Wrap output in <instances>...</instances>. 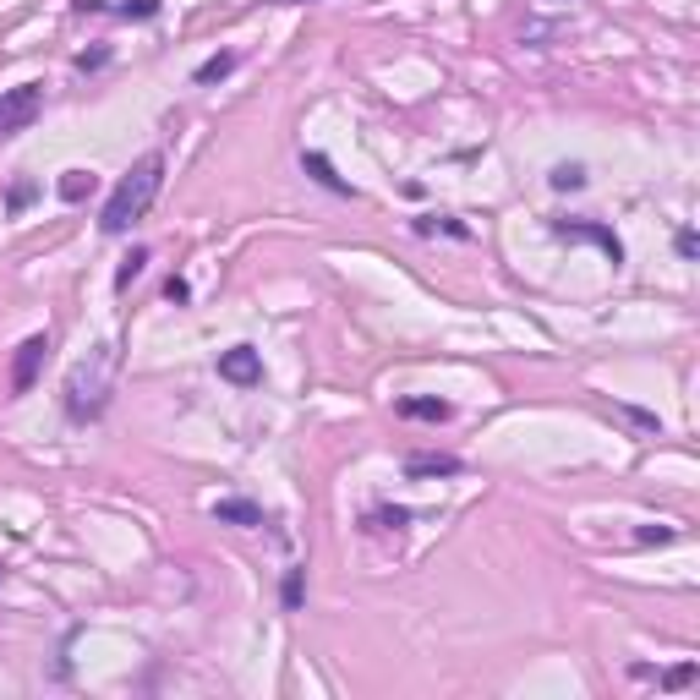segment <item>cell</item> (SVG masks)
<instances>
[{
    "instance_id": "obj_1",
    "label": "cell",
    "mask_w": 700,
    "mask_h": 700,
    "mask_svg": "<svg viewBox=\"0 0 700 700\" xmlns=\"http://www.w3.org/2000/svg\"><path fill=\"white\" fill-rule=\"evenodd\" d=\"M159 186H165V154H143L121 181H115L110 203H104V214H99V230L104 236H126V230L154 208Z\"/></svg>"
},
{
    "instance_id": "obj_2",
    "label": "cell",
    "mask_w": 700,
    "mask_h": 700,
    "mask_svg": "<svg viewBox=\"0 0 700 700\" xmlns=\"http://www.w3.org/2000/svg\"><path fill=\"white\" fill-rule=\"evenodd\" d=\"M115 367H121L115 345H93L88 356L72 367V378H66V416H72V422H93V416L110 405Z\"/></svg>"
},
{
    "instance_id": "obj_3",
    "label": "cell",
    "mask_w": 700,
    "mask_h": 700,
    "mask_svg": "<svg viewBox=\"0 0 700 700\" xmlns=\"http://www.w3.org/2000/svg\"><path fill=\"white\" fill-rule=\"evenodd\" d=\"M44 110V88L39 83H22V88H6L0 93V137H17L33 126V115Z\"/></svg>"
},
{
    "instance_id": "obj_4",
    "label": "cell",
    "mask_w": 700,
    "mask_h": 700,
    "mask_svg": "<svg viewBox=\"0 0 700 700\" xmlns=\"http://www.w3.org/2000/svg\"><path fill=\"white\" fill-rule=\"evenodd\" d=\"M219 378H225V383H241V389H252V383H263V356H258L252 345L219 350Z\"/></svg>"
},
{
    "instance_id": "obj_5",
    "label": "cell",
    "mask_w": 700,
    "mask_h": 700,
    "mask_svg": "<svg viewBox=\"0 0 700 700\" xmlns=\"http://www.w3.org/2000/svg\"><path fill=\"white\" fill-rule=\"evenodd\" d=\"M44 356H50V340H44V334H33V340L17 345V361H11V394H28V389H33V378H39Z\"/></svg>"
},
{
    "instance_id": "obj_6",
    "label": "cell",
    "mask_w": 700,
    "mask_h": 700,
    "mask_svg": "<svg viewBox=\"0 0 700 700\" xmlns=\"http://www.w3.org/2000/svg\"><path fill=\"white\" fill-rule=\"evenodd\" d=\"M558 236H569V241H597L602 252H608V263H624V247H618V236L613 230H602V225H569V219H558Z\"/></svg>"
},
{
    "instance_id": "obj_7",
    "label": "cell",
    "mask_w": 700,
    "mask_h": 700,
    "mask_svg": "<svg viewBox=\"0 0 700 700\" xmlns=\"http://www.w3.org/2000/svg\"><path fill=\"white\" fill-rule=\"evenodd\" d=\"M465 460L460 454H411L405 460V476H460Z\"/></svg>"
},
{
    "instance_id": "obj_8",
    "label": "cell",
    "mask_w": 700,
    "mask_h": 700,
    "mask_svg": "<svg viewBox=\"0 0 700 700\" xmlns=\"http://www.w3.org/2000/svg\"><path fill=\"white\" fill-rule=\"evenodd\" d=\"M214 520H219V525H263V509L247 504V498H219V504H214Z\"/></svg>"
},
{
    "instance_id": "obj_9",
    "label": "cell",
    "mask_w": 700,
    "mask_h": 700,
    "mask_svg": "<svg viewBox=\"0 0 700 700\" xmlns=\"http://www.w3.org/2000/svg\"><path fill=\"white\" fill-rule=\"evenodd\" d=\"M301 170H307V175H312V181H318V186H329V192L350 197V181H345V175L334 170V165H329V159H323V154H301Z\"/></svg>"
},
{
    "instance_id": "obj_10",
    "label": "cell",
    "mask_w": 700,
    "mask_h": 700,
    "mask_svg": "<svg viewBox=\"0 0 700 700\" xmlns=\"http://www.w3.org/2000/svg\"><path fill=\"white\" fill-rule=\"evenodd\" d=\"M400 416H411V422H449V405L443 400H400Z\"/></svg>"
},
{
    "instance_id": "obj_11",
    "label": "cell",
    "mask_w": 700,
    "mask_h": 700,
    "mask_svg": "<svg viewBox=\"0 0 700 700\" xmlns=\"http://www.w3.org/2000/svg\"><path fill=\"white\" fill-rule=\"evenodd\" d=\"M230 72H236V55L219 50V55H208V61L197 66V83H219V77H230Z\"/></svg>"
},
{
    "instance_id": "obj_12",
    "label": "cell",
    "mask_w": 700,
    "mask_h": 700,
    "mask_svg": "<svg viewBox=\"0 0 700 700\" xmlns=\"http://www.w3.org/2000/svg\"><path fill=\"white\" fill-rule=\"evenodd\" d=\"M93 192V175L88 170H66V181H61V197L66 203H77V197H88Z\"/></svg>"
},
{
    "instance_id": "obj_13",
    "label": "cell",
    "mask_w": 700,
    "mask_h": 700,
    "mask_svg": "<svg viewBox=\"0 0 700 700\" xmlns=\"http://www.w3.org/2000/svg\"><path fill=\"white\" fill-rule=\"evenodd\" d=\"M143 263H148V252H143V247H137V252H132V258H126L121 268H115V290H126V285H132V279H137V274H143Z\"/></svg>"
},
{
    "instance_id": "obj_14",
    "label": "cell",
    "mask_w": 700,
    "mask_h": 700,
    "mask_svg": "<svg viewBox=\"0 0 700 700\" xmlns=\"http://www.w3.org/2000/svg\"><path fill=\"white\" fill-rule=\"evenodd\" d=\"M553 186H558V192H580V186H586V170H580V165H558Z\"/></svg>"
},
{
    "instance_id": "obj_15",
    "label": "cell",
    "mask_w": 700,
    "mask_h": 700,
    "mask_svg": "<svg viewBox=\"0 0 700 700\" xmlns=\"http://www.w3.org/2000/svg\"><path fill=\"white\" fill-rule=\"evenodd\" d=\"M301 580H307V569H290V575H285V608L290 613L301 608Z\"/></svg>"
},
{
    "instance_id": "obj_16",
    "label": "cell",
    "mask_w": 700,
    "mask_h": 700,
    "mask_svg": "<svg viewBox=\"0 0 700 700\" xmlns=\"http://www.w3.org/2000/svg\"><path fill=\"white\" fill-rule=\"evenodd\" d=\"M405 520H411V509H378V515H372V525H383V531H400Z\"/></svg>"
},
{
    "instance_id": "obj_17",
    "label": "cell",
    "mask_w": 700,
    "mask_h": 700,
    "mask_svg": "<svg viewBox=\"0 0 700 700\" xmlns=\"http://www.w3.org/2000/svg\"><path fill=\"white\" fill-rule=\"evenodd\" d=\"M121 17H159V0H126Z\"/></svg>"
},
{
    "instance_id": "obj_18",
    "label": "cell",
    "mask_w": 700,
    "mask_h": 700,
    "mask_svg": "<svg viewBox=\"0 0 700 700\" xmlns=\"http://www.w3.org/2000/svg\"><path fill=\"white\" fill-rule=\"evenodd\" d=\"M640 542H673V525H646V531H640Z\"/></svg>"
},
{
    "instance_id": "obj_19",
    "label": "cell",
    "mask_w": 700,
    "mask_h": 700,
    "mask_svg": "<svg viewBox=\"0 0 700 700\" xmlns=\"http://www.w3.org/2000/svg\"><path fill=\"white\" fill-rule=\"evenodd\" d=\"M165 296L175 301V307H181V301L192 296V285H186V279H170V285H165Z\"/></svg>"
},
{
    "instance_id": "obj_20",
    "label": "cell",
    "mask_w": 700,
    "mask_h": 700,
    "mask_svg": "<svg viewBox=\"0 0 700 700\" xmlns=\"http://www.w3.org/2000/svg\"><path fill=\"white\" fill-rule=\"evenodd\" d=\"M700 252V241H695V230H679V258H695Z\"/></svg>"
},
{
    "instance_id": "obj_21",
    "label": "cell",
    "mask_w": 700,
    "mask_h": 700,
    "mask_svg": "<svg viewBox=\"0 0 700 700\" xmlns=\"http://www.w3.org/2000/svg\"><path fill=\"white\" fill-rule=\"evenodd\" d=\"M28 197H33V186H28V181L11 186V208H28Z\"/></svg>"
},
{
    "instance_id": "obj_22",
    "label": "cell",
    "mask_w": 700,
    "mask_h": 700,
    "mask_svg": "<svg viewBox=\"0 0 700 700\" xmlns=\"http://www.w3.org/2000/svg\"><path fill=\"white\" fill-rule=\"evenodd\" d=\"M77 11H104V0H77Z\"/></svg>"
},
{
    "instance_id": "obj_23",
    "label": "cell",
    "mask_w": 700,
    "mask_h": 700,
    "mask_svg": "<svg viewBox=\"0 0 700 700\" xmlns=\"http://www.w3.org/2000/svg\"><path fill=\"white\" fill-rule=\"evenodd\" d=\"M279 6H307V0H279Z\"/></svg>"
}]
</instances>
